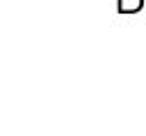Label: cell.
<instances>
[{"label":"cell","instance_id":"cell-1","mask_svg":"<svg viewBox=\"0 0 146 136\" xmlns=\"http://www.w3.org/2000/svg\"><path fill=\"white\" fill-rule=\"evenodd\" d=\"M144 9V0H119V14H137Z\"/></svg>","mask_w":146,"mask_h":136}]
</instances>
